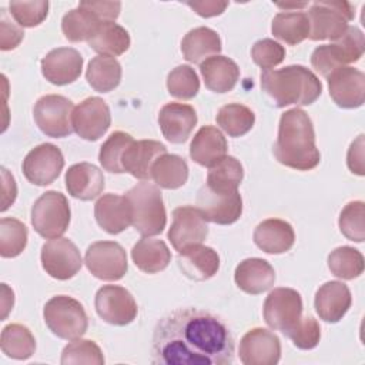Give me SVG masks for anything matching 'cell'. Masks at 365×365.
<instances>
[{
  "label": "cell",
  "instance_id": "cell-50",
  "mask_svg": "<svg viewBox=\"0 0 365 365\" xmlns=\"http://www.w3.org/2000/svg\"><path fill=\"white\" fill-rule=\"evenodd\" d=\"M0 11V48L3 51L13 50L24 38V31L20 26H17L9 19L6 9H1Z\"/></svg>",
  "mask_w": 365,
  "mask_h": 365
},
{
  "label": "cell",
  "instance_id": "cell-32",
  "mask_svg": "<svg viewBox=\"0 0 365 365\" xmlns=\"http://www.w3.org/2000/svg\"><path fill=\"white\" fill-rule=\"evenodd\" d=\"M324 51L334 68L358 61L365 51L364 33L356 26H349L345 34L331 44H324Z\"/></svg>",
  "mask_w": 365,
  "mask_h": 365
},
{
  "label": "cell",
  "instance_id": "cell-54",
  "mask_svg": "<svg viewBox=\"0 0 365 365\" xmlns=\"http://www.w3.org/2000/svg\"><path fill=\"white\" fill-rule=\"evenodd\" d=\"M1 211H6L16 200L17 195V187H16V181L14 177L9 173L7 168L1 167Z\"/></svg>",
  "mask_w": 365,
  "mask_h": 365
},
{
  "label": "cell",
  "instance_id": "cell-20",
  "mask_svg": "<svg viewBox=\"0 0 365 365\" xmlns=\"http://www.w3.org/2000/svg\"><path fill=\"white\" fill-rule=\"evenodd\" d=\"M197 113L192 106L184 103H167L158 114V124L163 135L173 144H181L188 140L197 125Z\"/></svg>",
  "mask_w": 365,
  "mask_h": 365
},
{
  "label": "cell",
  "instance_id": "cell-3",
  "mask_svg": "<svg viewBox=\"0 0 365 365\" xmlns=\"http://www.w3.org/2000/svg\"><path fill=\"white\" fill-rule=\"evenodd\" d=\"M261 88L279 108L297 104L309 106L322 93L319 78L301 64L261 73Z\"/></svg>",
  "mask_w": 365,
  "mask_h": 365
},
{
  "label": "cell",
  "instance_id": "cell-42",
  "mask_svg": "<svg viewBox=\"0 0 365 365\" xmlns=\"http://www.w3.org/2000/svg\"><path fill=\"white\" fill-rule=\"evenodd\" d=\"M27 227L11 217L0 220V255L14 258L20 255L27 245Z\"/></svg>",
  "mask_w": 365,
  "mask_h": 365
},
{
  "label": "cell",
  "instance_id": "cell-36",
  "mask_svg": "<svg viewBox=\"0 0 365 365\" xmlns=\"http://www.w3.org/2000/svg\"><path fill=\"white\" fill-rule=\"evenodd\" d=\"M271 31L274 37L297 46L309 36L308 16L304 11H281L272 19Z\"/></svg>",
  "mask_w": 365,
  "mask_h": 365
},
{
  "label": "cell",
  "instance_id": "cell-4",
  "mask_svg": "<svg viewBox=\"0 0 365 365\" xmlns=\"http://www.w3.org/2000/svg\"><path fill=\"white\" fill-rule=\"evenodd\" d=\"M131 205V225L143 237H154L163 232L167 224V212L161 191L157 185L143 181L125 192Z\"/></svg>",
  "mask_w": 365,
  "mask_h": 365
},
{
  "label": "cell",
  "instance_id": "cell-34",
  "mask_svg": "<svg viewBox=\"0 0 365 365\" xmlns=\"http://www.w3.org/2000/svg\"><path fill=\"white\" fill-rule=\"evenodd\" d=\"M151 180L165 190H177L188 180V165L177 154L160 155L151 167Z\"/></svg>",
  "mask_w": 365,
  "mask_h": 365
},
{
  "label": "cell",
  "instance_id": "cell-41",
  "mask_svg": "<svg viewBox=\"0 0 365 365\" xmlns=\"http://www.w3.org/2000/svg\"><path fill=\"white\" fill-rule=\"evenodd\" d=\"M364 257L354 247H338L328 255L329 271L341 279H354L364 272Z\"/></svg>",
  "mask_w": 365,
  "mask_h": 365
},
{
  "label": "cell",
  "instance_id": "cell-18",
  "mask_svg": "<svg viewBox=\"0 0 365 365\" xmlns=\"http://www.w3.org/2000/svg\"><path fill=\"white\" fill-rule=\"evenodd\" d=\"M329 96L341 108H358L365 101V74L354 67H339L328 77Z\"/></svg>",
  "mask_w": 365,
  "mask_h": 365
},
{
  "label": "cell",
  "instance_id": "cell-55",
  "mask_svg": "<svg viewBox=\"0 0 365 365\" xmlns=\"http://www.w3.org/2000/svg\"><path fill=\"white\" fill-rule=\"evenodd\" d=\"M1 292H3V301H1L3 314H1V318L4 319L7 317V314H9V311L13 308L14 294H13V291L6 284H1Z\"/></svg>",
  "mask_w": 365,
  "mask_h": 365
},
{
  "label": "cell",
  "instance_id": "cell-13",
  "mask_svg": "<svg viewBox=\"0 0 365 365\" xmlns=\"http://www.w3.org/2000/svg\"><path fill=\"white\" fill-rule=\"evenodd\" d=\"M41 265L50 277L66 281L80 271L83 259L73 241L54 238L41 247Z\"/></svg>",
  "mask_w": 365,
  "mask_h": 365
},
{
  "label": "cell",
  "instance_id": "cell-33",
  "mask_svg": "<svg viewBox=\"0 0 365 365\" xmlns=\"http://www.w3.org/2000/svg\"><path fill=\"white\" fill-rule=\"evenodd\" d=\"M87 43L101 56L117 57L130 48L131 38L124 27L114 21H106L98 26L94 36Z\"/></svg>",
  "mask_w": 365,
  "mask_h": 365
},
{
  "label": "cell",
  "instance_id": "cell-19",
  "mask_svg": "<svg viewBox=\"0 0 365 365\" xmlns=\"http://www.w3.org/2000/svg\"><path fill=\"white\" fill-rule=\"evenodd\" d=\"M40 64L46 80L56 86H66L80 77L83 57L76 48L58 47L48 51Z\"/></svg>",
  "mask_w": 365,
  "mask_h": 365
},
{
  "label": "cell",
  "instance_id": "cell-9",
  "mask_svg": "<svg viewBox=\"0 0 365 365\" xmlns=\"http://www.w3.org/2000/svg\"><path fill=\"white\" fill-rule=\"evenodd\" d=\"M262 312L269 328L287 335L301 321V294L292 288H274L265 298Z\"/></svg>",
  "mask_w": 365,
  "mask_h": 365
},
{
  "label": "cell",
  "instance_id": "cell-43",
  "mask_svg": "<svg viewBox=\"0 0 365 365\" xmlns=\"http://www.w3.org/2000/svg\"><path fill=\"white\" fill-rule=\"evenodd\" d=\"M133 141L134 138L124 131H114L113 134H110V137L100 147L98 161L101 167L108 173H114V174L124 173L121 160H123L124 151Z\"/></svg>",
  "mask_w": 365,
  "mask_h": 365
},
{
  "label": "cell",
  "instance_id": "cell-47",
  "mask_svg": "<svg viewBox=\"0 0 365 365\" xmlns=\"http://www.w3.org/2000/svg\"><path fill=\"white\" fill-rule=\"evenodd\" d=\"M9 9L20 27H36L46 20L48 14V1H10Z\"/></svg>",
  "mask_w": 365,
  "mask_h": 365
},
{
  "label": "cell",
  "instance_id": "cell-8",
  "mask_svg": "<svg viewBox=\"0 0 365 365\" xmlns=\"http://www.w3.org/2000/svg\"><path fill=\"white\" fill-rule=\"evenodd\" d=\"M73 111L71 100L60 94H47L36 101L33 117L37 127L47 137L63 138L74 131Z\"/></svg>",
  "mask_w": 365,
  "mask_h": 365
},
{
  "label": "cell",
  "instance_id": "cell-6",
  "mask_svg": "<svg viewBox=\"0 0 365 365\" xmlns=\"http://www.w3.org/2000/svg\"><path fill=\"white\" fill-rule=\"evenodd\" d=\"M307 16L311 40L336 41L348 30V21L354 19L355 7L348 1H315Z\"/></svg>",
  "mask_w": 365,
  "mask_h": 365
},
{
  "label": "cell",
  "instance_id": "cell-49",
  "mask_svg": "<svg viewBox=\"0 0 365 365\" xmlns=\"http://www.w3.org/2000/svg\"><path fill=\"white\" fill-rule=\"evenodd\" d=\"M287 336L299 349H312L319 344L321 328L314 317L301 318V321L292 328Z\"/></svg>",
  "mask_w": 365,
  "mask_h": 365
},
{
  "label": "cell",
  "instance_id": "cell-16",
  "mask_svg": "<svg viewBox=\"0 0 365 365\" xmlns=\"http://www.w3.org/2000/svg\"><path fill=\"white\" fill-rule=\"evenodd\" d=\"M110 124V108L107 103L100 97H88L74 107L73 128L83 140H98L107 133Z\"/></svg>",
  "mask_w": 365,
  "mask_h": 365
},
{
  "label": "cell",
  "instance_id": "cell-37",
  "mask_svg": "<svg viewBox=\"0 0 365 365\" xmlns=\"http://www.w3.org/2000/svg\"><path fill=\"white\" fill-rule=\"evenodd\" d=\"M244 178V168L241 163L232 157L225 155L212 167L207 175V187L217 192H234Z\"/></svg>",
  "mask_w": 365,
  "mask_h": 365
},
{
  "label": "cell",
  "instance_id": "cell-2",
  "mask_svg": "<svg viewBox=\"0 0 365 365\" xmlns=\"http://www.w3.org/2000/svg\"><path fill=\"white\" fill-rule=\"evenodd\" d=\"M272 151L278 163L298 171H308L319 164L314 125L304 110L291 108L281 115Z\"/></svg>",
  "mask_w": 365,
  "mask_h": 365
},
{
  "label": "cell",
  "instance_id": "cell-15",
  "mask_svg": "<svg viewBox=\"0 0 365 365\" xmlns=\"http://www.w3.org/2000/svg\"><path fill=\"white\" fill-rule=\"evenodd\" d=\"M197 208L205 221L228 225L234 224L242 214V198L238 191L217 192L202 185L197 194Z\"/></svg>",
  "mask_w": 365,
  "mask_h": 365
},
{
  "label": "cell",
  "instance_id": "cell-31",
  "mask_svg": "<svg viewBox=\"0 0 365 365\" xmlns=\"http://www.w3.org/2000/svg\"><path fill=\"white\" fill-rule=\"evenodd\" d=\"M135 267L145 274H157L165 269L171 261V251L161 240L144 237L131 250Z\"/></svg>",
  "mask_w": 365,
  "mask_h": 365
},
{
  "label": "cell",
  "instance_id": "cell-10",
  "mask_svg": "<svg viewBox=\"0 0 365 365\" xmlns=\"http://www.w3.org/2000/svg\"><path fill=\"white\" fill-rule=\"evenodd\" d=\"M84 264L96 278L103 281H118L128 269L125 250L115 241L93 242L86 251Z\"/></svg>",
  "mask_w": 365,
  "mask_h": 365
},
{
  "label": "cell",
  "instance_id": "cell-14",
  "mask_svg": "<svg viewBox=\"0 0 365 365\" xmlns=\"http://www.w3.org/2000/svg\"><path fill=\"white\" fill-rule=\"evenodd\" d=\"M208 235V225L201 211L192 205H181L173 211V222L168 230V240L174 250H182L201 244Z\"/></svg>",
  "mask_w": 365,
  "mask_h": 365
},
{
  "label": "cell",
  "instance_id": "cell-30",
  "mask_svg": "<svg viewBox=\"0 0 365 365\" xmlns=\"http://www.w3.org/2000/svg\"><path fill=\"white\" fill-rule=\"evenodd\" d=\"M221 48V38L218 33L204 26L190 30L181 41V51L184 58L194 64H201L212 54L217 56Z\"/></svg>",
  "mask_w": 365,
  "mask_h": 365
},
{
  "label": "cell",
  "instance_id": "cell-24",
  "mask_svg": "<svg viewBox=\"0 0 365 365\" xmlns=\"http://www.w3.org/2000/svg\"><path fill=\"white\" fill-rule=\"evenodd\" d=\"M64 182L68 194L81 201L97 198L106 185L103 171L90 163H78L68 167Z\"/></svg>",
  "mask_w": 365,
  "mask_h": 365
},
{
  "label": "cell",
  "instance_id": "cell-46",
  "mask_svg": "<svg viewBox=\"0 0 365 365\" xmlns=\"http://www.w3.org/2000/svg\"><path fill=\"white\" fill-rule=\"evenodd\" d=\"M365 205L362 201L348 202L339 214L338 225L348 240L362 242L365 240Z\"/></svg>",
  "mask_w": 365,
  "mask_h": 365
},
{
  "label": "cell",
  "instance_id": "cell-11",
  "mask_svg": "<svg viewBox=\"0 0 365 365\" xmlns=\"http://www.w3.org/2000/svg\"><path fill=\"white\" fill-rule=\"evenodd\" d=\"M94 307L103 321L117 327L131 324L138 312L131 292L120 285H103L96 294Z\"/></svg>",
  "mask_w": 365,
  "mask_h": 365
},
{
  "label": "cell",
  "instance_id": "cell-21",
  "mask_svg": "<svg viewBox=\"0 0 365 365\" xmlns=\"http://www.w3.org/2000/svg\"><path fill=\"white\" fill-rule=\"evenodd\" d=\"M351 291L341 281H328L315 292V311L325 322H339L351 308Z\"/></svg>",
  "mask_w": 365,
  "mask_h": 365
},
{
  "label": "cell",
  "instance_id": "cell-45",
  "mask_svg": "<svg viewBox=\"0 0 365 365\" xmlns=\"http://www.w3.org/2000/svg\"><path fill=\"white\" fill-rule=\"evenodd\" d=\"M60 362L63 365H71V364L103 365L104 356L100 346L94 341L77 338L64 346Z\"/></svg>",
  "mask_w": 365,
  "mask_h": 365
},
{
  "label": "cell",
  "instance_id": "cell-28",
  "mask_svg": "<svg viewBox=\"0 0 365 365\" xmlns=\"http://www.w3.org/2000/svg\"><path fill=\"white\" fill-rule=\"evenodd\" d=\"M254 242L267 254H282L292 248L295 232L289 222L279 218H268L257 225Z\"/></svg>",
  "mask_w": 365,
  "mask_h": 365
},
{
  "label": "cell",
  "instance_id": "cell-53",
  "mask_svg": "<svg viewBox=\"0 0 365 365\" xmlns=\"http://www.w3.org/2000/svg\"><path fill=\"white\" fill-rule=\"evenodd\" d=\"M187 6H190L201 17H214V16L222 14L224 10L228 7V3L205 0V1H187Z\"/></svg>",
  "mask_w": 365,
  "mask_h": 365
},
{
  "label": "cell",
  "instance_id": "cell-1",
  "mask_svg": "<svg viewBox=\"0 0 365 365\" xmlns=\"http://www.w3.org/2000/svg\"><path fill=\"white\" fill-rule=\"evenodd\" d=\"M234 336L217 315L198 308H178L163 317L153 334V364L230 365Z\"/></svg>",
  "mask_w": 365,
  "mask_h": 365
},
{
  "label": "cell",
  "instance_id": "cell-40",
  "mask_svg": "<svg viewBox=\"0 0 365 365\" xmlns=\"http://www.w3.org/2000/svg\"><path fill=\"white\" fill-rule=\"evenodd\" d=\"M255 123V114L251 108L240 103L222 106L217 114V124L230 135L241 137L247 134Z\"/></svg>",
  "mask_w": 365,
  "mask_h": 365
},
{
  "label": "cell",
  "instance_id": "cell-56",
  "mask_svg": "<svg viewBox=\"0 0 365 365\" xmlns=\"http://www.w3.org/2000/svg\"><path fill=\"white\" fill-rule=\"evenodd\" d=\"M277 6L288 10V9H302V7L308 6V3H278Z\"/></svg>",
  "mask_w": 365,
  "mask_h": 365
},
{
  "label": "cell",
  "instance_id": "cell-17",
  "mask_svg": "<svg viewBox=\"0 0 365 365\" xmlns=\"http://www.w3.org/2000/svg\"><path fill=\"white\" fill-rule=\"evenodd\" d=\"M238 355L244 365H275L281 358L279 338L265 328H252L241 338Z\"/></svg>",
  "mask_w": 365,
  "mask_h": 365
},
{
  "label": "cell",
  "instance_id": "cell-5",
  "mask_svg": "<svg viewBox=\"0 0 365 365\" xmlns=\"http://www.w3.org/2000/svg\"><path fill=\"white\" fill-rule=\"evenodd\" d=\"M43 317L48 329L56 336L67 341L83 336L88 327V318L83 305L68 295L50 298L44 305Z\"/></svg>",
  "mask_w": 365,
  "mask_h": 365
},
{
  "label": "cell",
  "instance_id": "cell-25",
  "mask_svg": "<svg viewBox=\"0 0 365 365\" xmlns=\"http://www.w3.org/2000/svg\"><path fill=\"white\" fill-rule=\"evenodd\" d=\"M177 264L187 278L205 281L217 274L220 268V257L211 247L195 244L178 252Z\"/></svg>",
  "mask_w": 365,
  "mask_h": 365
},
{
  "label": "cell",
  "instance_id": "cell-44",
  "mask_svg": "<svg viewBox=\"0 0 365 365\" xmlns=\"http://www.w3.org/2000/svg\"><path fill=\"white\" fill-rule=\"evenodd\" d=\"M168 93L180 100H191L200 91V80L192 67L182 64L177 66L167 77Z\"/></svg>",
  "mask_w": 365,
  "mask_h": 365
},
{
  "label": "cell",
  "instance_id": "cell-26",
  "mask_svg": "<svg viewBox=\"0 0 365 365\" xmlns=\"http://www.w3.org/2000/svg\"><path fill=\"white\" fill-rule=\"evenodd\" d=\"M237 287L251 295L268 291L275 282V271L272 265L262 258H247L241 261L234 272Z\"/></svg>",
  "mask_w": 365,
  "mask_h": 365
},
{
  "label": "cell",
  "instance_id": "cell-29",
  "mask_svg": "<svg viewBox=\"0 0 365 365\" xmlns=\"http://www.w3.org/2000/svg\"><path fill=\"white\" fill-rule=\"evenodd\" d=\"M200 71L205 87L214 93L231 91L238 78L240 68L234 60L225 56H212L200 64Z\"/></svg>",
  "mask_w": 365,
  "mask_h": 365
},
{
  "label": "cell",
  "instance_id": "cell-51",
  "mask_svg": "<svg viewBox=\"0 0 365 365\" xmlns=\"http://www.w3.org/2000/svg\"><path fill=\"white\" fill-rule=\"evenodd\" d=\"M80 6L93 11L101 21H115L120 16V1H81Z\"/></svg>",
  "mask_w": 365,
  "mask_h": 365
},
{
  "label": "cell",
  "instance_id": "cell-52",
  "mask_svg": "<svg viewBox=\"0 0 365 365\" xmlns=\"http://www.w3.org/2000/svg\"><path fill=\"white\" fill-rule=\"evenodd\" d=\"M346 164L348 168L358 175L365 174V165H364V134L358 135L355 141H352L348 155H346Z\"/></svg>",
  "mask_w": 365,
  "mask_h": 365
},
{
  "label": "cell",
  "instance_id": "cell-7",
  "mask_svg": "<svg viewBox=\"0 0 365 365\" xmlns=\"http://www.w3.org/2000/svg\"><path fill=\"white\" fill-rule=\"evenodd\" d=\"M70 205L64 194L46 191L31 207V225L34 231L47 240L60 238L70 224Z\"/></svg>",
  "mask_w": 365,
  "mask_h": 365
},
{
  "label": "cell",
  "instance_id": "cell-39",
  "mask_svg": "<svg viewBox=\"0 0 365 365\" xmlns=\"http://www.w3.org/2000/svg\"><path fill=\"white\" fill-rule=\"evenodd\" d=\"M0 346L4 355L13 359H29L36 351L31 331L21 324H9L1 331Z\"/></svg>",
  "mask_w": 365,
  "mask_h": 365
},
{
  "label": "cell",
  "instance_id": "cell-12",
  "mask_svg": "<svg viewBox=\"0 0 365 365\" xmlns=\"http://www.w3.org/2000/svg\"><path fill=\"white\" fill-rule=\"evenodd\" d=\"M63 167V153L51 143H44L30 150L21 165L26 180L38 187L48 185L57 180Z\"/></svg>",
  "mask_w": 365,
  "mask_h": 365
},
{
  "label": "cell",
  "instance_id": "cell-38",
  "mask_svg": "<svg viewBox=\"0 0 365 365\" xmlns=\"http://www.w3.org/2000/svg\"><path fill=\"white\" fill-rule=\"evenodd\" d=\"M101 23L104 21H101L93 11L78 4L77 9H73L63 16L61 30L68 41H88Z\"/></svg>",
  "mask_w": 365,
  "mask_h": 365
},
{
  "label": "cell",
  "instance_id": "cell-22",
  "mask_svg": "<svg viewBox=\"0 0 365 365\" xmlns=\"http://www.w3.org/2000/svg\"><path fill=\"white\" fill-rule=\"evenodd\" d=\"M97 224L108 234H120L131 225V205L125 195L104 194L94 205Z\"/></svg>",
  "mask_w": 365,
  "mask_h": 365
},
{
  "label": "cell",
  "instance_id": "cell-48",
  "mask_svg": "<svg viewBox=\"0 0 365 365\" xmlns=\"http://www.w3.org/2000/svg\"><path fill=\"white\" fill-rule=\"evenodd\" d=\"M251 57L254 63L262 70H271L284 61L285 48L271 38H262L254 43L251 48Z\"/></svg>",
  "mask_w": 365,
  "mask_h": 365
},
{
  "label": "cell",
  "instance_id": "cell-23",
  "mask_svg": "<svg viewBox=\"0 0 365 365\" xmlns=\"http://www.w3.org/2000/svg\"><path fill=\"white\" fill-rule=\"evenodd\" d=\"M167 153V148L163 143L155 140H138L133 141L124 151L121 165L124 173L131 174L138 180L151 178V167L154 161Z\"/></svg>",
  "mask_w": 365,
  "mask_h": 365
},
{
  "label": "cell",
  "instance_id": "cell-35",
  "mask_svg": "<svg viewBox=\"0 0 365 365\" xmlns=\"http://www.w3.org/2000/svg\"><path fill=\"white\" fill-rule=\"evenodd\" d=\"M86 80L98 93H108L121 81V64L110 56H96L90 60Z\"/></svg>",
  "mask_w": 365,
  "mask_h": 365
},
{
  "label": "cell",
  "instance_id": "cell-27",
  "mask_svg": "<svg viewBox=\"0 0 365 365\" xmlns=\"http://www.w3.org/2000/svg\"><path fill=\"white\" fill-rule=\"evenodd\" d=\"M228 144L224 134L214 125L201 127L190 144V157L202 167H212L227 155Z\"/></svg>",
  "mask_w": 365,
  "mask_h": 365
}]
</instances>
